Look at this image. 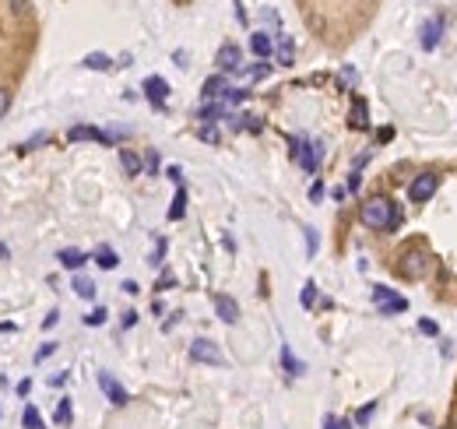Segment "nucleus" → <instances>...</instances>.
Here are the masks:
<instances>
[{
	"label": "nucleus",
	"instance_id": "f257e3e1",
	"mask_svg": "<svg viewBox=\"0 0 457 429\" xmlns=\"http://www.w3.org/2000/svg\"><path fill=\"white\" fill-rule=\"evenodd\" d=\"M359 219H362L366 229H394L401 222V214H397V204L390 197H373V200L362 204Z\"/></svg>",
	"mask_w": 457,
	"mask_h": 429
},
{
	"label": "nucleus",
	"instance_id": "f03ea898",
	"mask_svg": "<svg viewBox=\"0 0 457 429\" xmlns=\"http://www.w3.org/2000/svg\"><path fill=\"white\" fill-rule=\"evenodd\" d=\"M214 64H218L221 74H240V71H243V50H240L236 43H225V46H218Z\"/></svg>",
	"mask_w": 457,
	"mask_h": 429
},
{
	"label": "nucleus",
	"instance_id": "7ed1b4c3",
	"mask_svg": "<svg viewBox=\"0 0 457 429\" xmlns=\"http://www.w3.org/2000/svg\"><path fill=\"white\" fill-rule=\"evenodd\" d=\"M190 359H193V362H207V366H225V355H221V348H218L214 341H207V338H197V341H190Z\"/></svg>",
	"mask_w": 457,
	"mask_h": 429
},
{
	"label": "nucleus",
	"instance_id": "20e7f679",
	"mask_svg": "<svg viewBox=\"0 0 457 429\" xmlns=\"http://www.w3.org/2000/svg\"><path fill=\"white\" fill-rule=\"evenodd\" d=\"M436 186H439V176H436V172H418V176L411 179V186H408V197H411L415 204H422V200H429V197L436 193Z\"/></svg>",
	"mask_w": 457,
	"mask_h": 429
},
{
	"label": "nucleus",
	"instance_id": "39448f33",
	"mask_svg": "<svg viewBox=\"0 0 457 429\" xmlns=\"http://www.w3.org/2000/svg\"><path fill=\"white\" fill-rule=\"evenodd\" d=\"M141 92H144V99H148L155 109H162V106H165V99H169V81H165V78H158V74H151V78H144Z\"/></svg>",
	"mask_w": 457,
	"mask_h": 429
},
{
	"label": "nucleus",
	"instance_id": "423d86ee",
	"mask_svg": "<svg viewBox=\"0 0 457 429\" xmlns=\"http://www.w3.org/2000/svg\"><path fill=\"white\" fill-rule=\"evenodd\" d=\"M292 155H296V162H299L306 172H317V162H320L324 148H320V144H306V141H292Z\"/></svg>",
	"mask_w": 457,
	"mask_h": 429
},
{
	"label": "nucleus",
	"instance_id": "0eeeda50",
	"mask_svg": "<svg viewBox=\"0 0 457 429\" xmlns=\"http://www.w3.org/2000/svg\"><path fill=\"white\" fill-rule=\"evenodd\" d=\"M373 303L380 306V313H404V310H408V303H404L401 296H394L387 285H376V289H373Z\"/></svg>",
	"mask_w": 457,
	"mask_h": 429
},
{
	"label": "nucleus",
	"instance_id": "6e6552de",
	"mask_svg": "<svg viewBox=\"0 0 457 429\" xmlns=\"http://www.w3.org/2000/svg\"><path fill=\"white\" fill-rule=\"evenodd\" d=\"M99 387H102V394H106V397H109L116 408H123V404L130 401V394L123 390V383H120L113 373H99Z\"/></svg>",
	"mask_w": 457,
	"mask_h": 429
},
{
	"label": "nucleus",
	"instance_id": "1a4fd4ad",
	"mask_svg": "<svg viewBox=\"0 0 457 429\" xmlns=\"http://www.w3.org/2000/svg\"><path fill=\"white\" fill-rule=\"evenodd\" d=\"M67 141H95V144H113V134H106V130H99V127H85V123H78V127H71L67 130Z\"/></svg>",
	"mask_w": 457,
	"mask_h": 429
},
{
	"label": "nucleus",
	"instance_id": "9d476101",
	"mask_svg": "<svg viewBox=\"0 0 457 429\" xmlns=\"http://www.w3.org/2000/svg\"><path fill=\"white\" fill-rule=\"evenodd\" d=\"M214 313H218L221 324H236V320H240V303H236L233 296L218 292V296H214Z\"/></svg>",
	"mask_w": 457,
	"mask_h": 429
},
{
	"label": "nucleus",
	"instance_id": "9b49d317",
	"mask_svg": "<svg viewBox=\"0 0 457 429\" xmlns=\"http://www.w3.org/2000/svg\"><path fill=\"white\" fill-rule=\"evenodd\" d=\"M225 92H228V81H225V74H211V78L204 81V88H200L204 102H221V99H225Z\"/></svg>",
	"mask_w": 457,
	"mask_h": 429
},
{
	"label": "nucleus",
	"instance_id": "f8f14e48",
	"mask_svg": "<svg viewBox=\"0 0 457 429\" xmlns=\"http://www.w3.org/2000/svg\"><path fill=\"white\" fill-rule=\"evenodd\" d=\"M57 261H60V268H67V271H81V268L88 264V254L78 250V247H67V250L57 254Z\"/></svg>",
	"mask_w": 457,
	"mask_h": 429
},
{
	"label": "nucleus",
	"instance_id": "ddd939ff",
	"mask_svg": "<svg viewBox=\"0 0 457 429\" xmlns=\"http://www.w3.org/2000/svg\"><path fill=\"white\" fill-rule=\"evenodd\" d=\"M439 36H443V18L436 15V18H429V22L422 25V50H436Z\"/></svg>",
	"mask_w": 457,
	"mask_h": 429
},
{
	"label": "nucleus",
	"instance_id": "4468645a",
	"mask_svg": "<svg viewBox=\"0 0 457 429\" xmlns=\"http://www.w3.org/2000/svg\"><path fill=\"white\" fill-rule=\"evenodd\" d=\"M250 50H254L257 60H268V57L275 53V39H271L268 32H254V36H250Z\"/></svg>",
	"mask_w": 457,
	"mask_h": 429
},
{
	"label": "nucleus",
	"instance_id": "2eb2a0df",
	"mask_svg": "<svg viewBox=\"0 0 457 429\" xmlns=\"http://www.w3.org/2000/svg\"><path fill=\"white\" fill-rule=\"evenodd\" d=\"M275 60H278L282 67H292V64H296V43H292V36H278V50H275Z\"/></svg>",
	"mask_w": 457,
	"mask_h": 429
},
{
	"label": "nucleus",
	"instance_id": "dca6fc26",
	"mask_svg": "<svg viewBox=\"0 0 457 429\" xmlns=\"http://www.w3.org/2000/svg\"><path fill=\"white\" fill-rule=\"evenodd\" d=\"M221 116H225V106H221V102H204V106H200V113H197L200 127H214Z\"/></svg>",
	"mask_w": 457,
	"mask_h": 429
},
{
	"label": "nucleus",
	"instance_id": "f3484780",
	"mask_svg": "<svg viewBox=\"0 0 457 429\" xmlns=\"http://www.w3.org/2000/svg\"><path fill=\"white\" fill-rule=\"evenodd\" d=\"M348 127H355V130H366V127H369V109H366V102H362V99H355V102H352Z\"/></svg>",
	"mask_w": 457,
	"mask_h": 429
},
{
	"label": "nucleus",
	"instance_id": "a211bd4d",
	"mask_svg": "<svg viewBox=\"0 0 457 429\" xmlns=\"http://www.w3.org/2000/svg\"><path fill=\"white\" fill-rule=\"evenodd\" d=\"M120 165H123V172H127V176H141V169H144L141 155H137V151H130V148H120Z\"/></svg>",
	"mask_w": 457,
	"mask_h": 429
},
{
	"label": "nucleus",
	"instance_id": "6ab92c4d",
	"mask_svg": "<svg viewBox=\"0 0 457 429\" xmlns=\"http://www.w3.org/2000/svg\"><path fill=\"white\" fill-rule=\"evenodd\" d=\"M92 261H95V264H99L102 271H113V268L120 264V257H116V250H113V247H99Z\"/></svg>",
	"mask_w": 457,
	"mask_h": 429
},
{
	"label": "nucleus",
	"instance_id": "aec40b11",
	"mask_svg": "<svg viewBox=\"0 0 457 429\" xmlns=\"http://www.w3.org/2000/svg\"><path fill=\"white\" fill-rule=\"evenodd\" d=\"M404 261H408V264H404V275H408V278H422V275H425V254H408Z\"/></svg>",
	"mask_w": 457,
	"mask_h": 429
},
{
	"label": "nucleus",
	"instance_id": "412c9836",
	"mask_svg": "<svg viewBox=\"0 0 457 429\" xmlns=\"http://www.w3.org/2000/svg\"><path fill=\"white\" fill-rule=\"evenodd\" d=\"M183 214H186V190H183V183H179V186H176V197H172V207H169V219L179 222Z\"/></svg>",
	"mask_w": 457,
	"mask_h": 429
},
{
	"label": "nucleus",
	"instance_id": "4be33fe9",
	"mask_svg": "<svg viewBox=\"0 0 457 429\" xmlns=\"http://www.w3.org/2000/svg\"><path fill=\"white\" fill-rule=\"evenodd\" d=\"M81 64H85L88 71H113V60H109L106 53H88Z\"/></svg>",
	"mask_w": 457,
	"mask_h": 429
},
{
	"label": "nucleus",
	"instance_id": "5701e85b",
	"mask_svg": "<svg viewBox=\"0 0 457 429\" xmlns=\"http://www.w3.org/2000/svg\"><path fill=\"white\" fill-rule=\"evenodd\" d=\"M240 74H243L247 81H261V78H268V74H271V64H268V60H257L254 67H243Z\"/></svg>",
	"mask_w": 457,
	"mask_h": 429
},
{
	"label": "nucleus",
	"instance_id": "b1692460",
	"mask_svg": "<svg viewBox=\"0 0 457 429\" xmlns=\"http://www.w3.org/2000/svg\"><path fill=\"white\" fill-rule=\"evenodd\" d=\"M71 418H74L71 397H60V401H57V415H53V422H57V425H71Z\"/></svg>",
	"mask_w": 457,
	"mask_h": 429
},
{
	"label": "nucleus",
	"instance_id": "393cba45",
	"mask_svg": "<svg viewBox=\"0 0 457 429\" xmlns=\"http://www.w3.org/2000/svg\"><path fill=\"white\" fill-rule=\"evenodd\" d=\"M22 425H25V429H43V415H39L36 404H25V411H22Z\"/></svg>",
	"mask_w": 457,
	"mask_h": 429
},
{
	"label": "nucleus",
	"instance_id": "a878e982",
	"mask_svg": "<svg viewBox=\"0 0 457 429\" xmlns=\"http://www.w3.org/2000/svg\"><path fill=\"white\" fill-rule=\"evenodd\" d=\"M74 292H78L81 299H95V282L85 278V275H78V278H74Z\"/></svg>",
	"mask_w": 457,
	"mask_h": 429
},
{
	"label": "nucleus",
	"instance_id": "bb28decb",
	"mask_svg": "<svg viewBox=\"0 0 457 429\" xmlns=\"http://www.w3.org/2000/svg\"><path fill=\"white\" fill-rule=\"evenodd\" d=\"M299 303H303L306 310L317 303V282H306V285H303V296H299Z\"/></svg>",
	"mask_w": 457,
	"mask_h": 429
},
{
	"label": "nucleus",
	"instance_id": "cd10ccee",
	"mask_svg": "<svg viewBox=\"0 0 457 429\" xmlns=\"http://www.w3.org/2000/svg\"><path fill=\"white\" fill-rule=\"evenodd\" d=\"M106 317H109V313H106V306H95V310L85 317V324H88V327H102V324H106Z\"/></svg>",
	"mask_w": 457,
	"mask_h": 429
},
{
	"label": "nucleus",
	"instance_id": "c85d7f7f",
	"mask_svg": "<svg viewBox=\"0 0 457 429\" xmlns=\"http://www.w3.org/2000/svg\"><path fill=\"white\" fill-rule=\"evenodd\" d=\"M243 99H247V88H228V92H225V99H221V102H225V106H240V102H243Z\"/></svg>",
	"mask_w": 457,
	"mask_h": 429
},
{
	"label": "nucleus",
	"instance_id": "c756f323",
	"mask_svg": "<svg viewBox=\"0 0 457 429\" xmlns=\"http://www.w3.org/2000/svg\"><path fill=\"white\" fill-rule=\"evenodd\" d=\"M197 137H200V141H207V144H218V137H221V134H218V127H200V130H197Z\"/></svg>",
	"mask_w": 457,
	"mask_h": 429
},
{
	"label": "nucleus",
	"instance_id": "7c9ffc66",
	"mask_svg": "<svg viewBox=\"0 0 457 429\" xmlns=\"http://www.w3.org/2000/svg\"><path fill=\"white\" fill-rule=\"evenodd\" d=\"M282 362H285V369H289L292 376H296V373H303V366L292 359V352H289V348H282Z\"/></svg>",
	"mask_w": 457,
	"mask_h": 429
},
{
	"label": "nucleus",
	"instance_id": "2f4dec72",
	"mask_svg": "<svg viewBox=\"0 0 457 429\" xmlns=\"http://www.w3.org/2000/svg\"><path fill=\"white\" fill-rule=\"evenodd\" d=\"M324 429H352V422H348V418H338V415H327V418H324Z\"/></svg>",
	"mask_w": 457,
	"mask_h": 429
},
{
	"label": "nucleus",
	"instance_id": "473e14b6",
	"mask_svg": "<svg viewBox=\"0 0 457 429\" xmlns=\"http://www.w3.org/2000/svg\"><path fill=\"white\" fill-rule=\"evenodd\" d=\"M53 352H57V341H46V345H43V348L36 352V362H46V359H50Z\"/></svg>",
	"mask_w": 457,
	"mask_h": 429
},
{
	"label": "nucleus",
	"instance_id": "72a5a7b5",
	"mask_svg": "<svg viewBox=\"0 0 457 429\" xmlns=\"http://www.w3.org/2000/svg\"><path fill=\"white\" fill-rule=\"evenodd\" d=\"M46 141H50V134H36V137H29V141L22 144V151H32L36 144H46Z\"/></svg>",
	"mask_w": 457,
	"mask_h": 429
},
{
	"label": "nucleus",
	"instance_id": "f704fd0d",
	"mask_svg": "<svg viewBox=\"0 0 457 429\" xmlns=\"http://www.w3.org/2000/svg\"><path fill=\"white\" fill-rule=\"evenodd\" d=\"M144 169H148L151 176H158V151H148V158H144Z\"/></svg>",
	"mask_w": 457,
	"mask_h": 429
},
{
	"label": "nucleus",
	"instance_id": "c9c22d12",
	"mask_svg": "<svg viewBox=\"0 0 457 429\" xmlns=\"http://www.w3.org/2000/svg\"><path fill=\"white\" fill-rule=\"evenodd\" d=\"M8 109H11V92H8V88H0V120H4Z\"/></svg>",
	"mask_w": 457,
	"mask_h": 429
},
{
	"label": "nucleus",
	"instance_id": "e433bc0d",
	"mask_svg": "<svg viewBox=\"0 0 457 429\" xmlns=\"http://www.w3.org/2000/svg\"><path fill=\"white\" fill-rule=\"evenodd\" d=\"M165 176H169V179H172L176 186L183 183V169H179V165H169V169H165Z\"/></svg>",
	"mask_w": 457,
	"mask_h": 429
},
{
	"label": "nucleus",
	"instance_id": "4c0bfd02",
	"mask_svg": "<svg viewBox=\"0 0 457 429\" xmlns=\"http://www.w3.org/2000/svg\"><path fill=\"white\" fill-rule=\"evenodd\" d=\"M162 257H165V240H158V243H155V254H151V264H162Z\"/></svg>",
	"mask_w": 457,
	"mask_h": 429
},
{
	"label": "nucleus",
	"instance_id": "58836bf2",
	"mask_svg": "<svg viewBox=\"0 0 457 429\" xmlns=\"http://www.w3.org/2000/svg\"><path fill=\"white\" fill-rule=\"evenodd\" d=\"M306 250L317 254V229H306Z\"/></svg>",
	"mask_w": 457,
	"mask_h": 429
},
{
	"label": "nucleus",
	"instance_id": "ea45409f",
	"mask_svg": "<svg viewBox=\"0 0 457 429\" xmlns=\"http://www.w3.org/2000/svg\"><path fill=\"white\" fill-rule=\"evenodd\" d=\"M373 408H376V401H369V404H366V408L359 411V425H366V422H369V415H373Z\"/></svg>",
	"mask_w": 457,
	"mask_h": 429
},
{
	"label": "nucleus",
	"instance_id": "a19ab883",
	"mask_svg": "<svg viewBox=\"0 0 457 429\" xmlns=\"http://www.w3.org/2000/svg\"><path fill=\"white\" fill-rule=\"evenodd\" d=\"M320 197H324V183H313L310 186V200H320Z\"/></svg>",
	"mask_w": 457,
	"mask_h": 429
},
{
	"label": "nucleus",
	"instance_id": "79ce46f5",
	"mask_svg": "<svg viewBox=\"0 0 457 429\" xmlns=\"http://www.w3.org/2000/svg\"><path fill=\"white\" fill-rule=\"evenodd\" d=\"M120 289H123V292H127V296H137V292H141V285H137V282H123V285H120Z\"/></svg>",
	"mask_w": 457,
	"mask_h": 429
},
{
	"label": "nucleus",
	"instance_id": "37998d69",
	"mask_svg": "<svg viewBox=\"0 0 457 429\" xmlns=\"http://www.w3.org/2000/svg\"><path fill=\"white\" fill-rule=\"evenodd\" d=\"M57 320H60V313H57V310H50V313H46V320H43V327H57Z\"/></svg>",
	"mask_w": 457,
	"mask_h": 429
},
{
	"label": "nucleus",
	"instance_id": "c03bdc74",
	"mask_svg": "<svg viewBox=\"0 0 457 429\" xmlns=\"http://www.w3.org/2000/svg\"><path fill=\"white\" fill-rule=\"evenodd\" d=\"M120 324H123V327H134V324H137V313H134V310H127V313H123V320H120Z\"/></svg>",
	"mask_w": 457,
	"mask_h": 429
},
{
	"label": "nucleus",
	"instance_id": "a18cd8bd",
	"mask_svg": "<svg viewBox=\"0 0 457 429\" xmlns=\"http://www.w3.org/2000/svg\"><path fill=\"white\" fill-rule=\"evenodd\" d=\"M359 183H362V176H359V172H352V176H348V190L355 193V190H359Z\"/></svg>",
	"mask_w": 457,
	"mask_h": 429
},
{
	"label": "nucleus",
	"instance_id": "49530a36",
	"mask_svg": "<svg viewBox=\"0 0 457 429\" xmlns=\"http://www.w3.org/2000/svg\"><path fill=\"white\" fill-rule=\"evenodd\" d=\"M50 383H53V387H64V383H67V373H53Z\"/></svg>",
	"mask_w": 457,
	"mask_h": 429
},
{
	"label": "nucleus",
	"instance_id": "de8ad7c7",
	"mask_svg": "<svg viewBox=\"0 0 457 429\" xmlns=\"http://www.w3.org/2000/svg\"><path fill=\"white\" fill-rule=\"evenodd\" d=\"M169 285H172V275H162V278H158V285H155V289H158V292H162V289H169Z\"/></svg>",
	"mask_w": 457,
	"mask_h": 429
},
{
	"label": "nucleus",
	"instance_id": "09e8293b",
	"mask_svg": "<svg viewBox=\"0 0 457 429\" xmlns=\"http://www.w3.org/2000/svg\"><path fill=\"white\" fill-rule=\"evenodd\" d=\"M418 327H422V334H436V324H432V320H422Z\"/></svg>",
	"mask_w": 457,
	"mask_h": 429
},
{
	"label": "nucleus",
	"instance_id": "8fccbe9b",
	"mask_svg": "<svg viewBox=\"0 0 457 429\" xmlns=\"http://www.w3.org/2000/svg\"><path fill=\"white\" fill-rule=\"evenodd\" d=\"M29 390H32V380H22V383H18V394L29 397Z\"/></svg>",
	"mask_w": 457,
	"mask_h": 429
}]
</instances>
